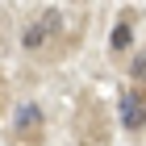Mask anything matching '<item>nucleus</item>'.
<instances>
[{"mask_svg":"<svg viewBox=\"0 0 146 146\" xmlns=\"http://www.w3.org/2000/svg\"><path fill=\"white\" fill-rule=\"evenodd\" d=\"M121 125L125 129H142L146 125V96L142 92H125L121 96Z\"/></svg>","mask_w":146,"mask_h":146,"instance_id":"nucleus-1","label":"nucleus"},{"mask_svg":"<svg viewBox=\"0 0 146 146\" xmlns=\"http://www.w3.org/2000/svg\"><path fill=\"white\" fill-rule=\"evenodd\" d=\"M129 38H134V34H129V25H117V29L109 34V46H113V50H125V46H129Z\"/></svg>","mask_w":146,"mask_h":146,"instance_id":"nucleus-4","label":"nucleus"},{"mask_svg":"<svg viewBox=\"0 0 146 146\" xmlns=\"http://www.w3.org/2000/svg\"><path fill=\"white\" fill-rule=\"evenodd\" d=\"M129 71H134V75H138V79H146V50H142V54H138V58H134V67H129Z\"/></svg>","mask_w":146,"mask_h":146,"instance_id":"nucleus-5","label":"nucleus"},{"mask_svg":"<svg viewBox=\"0 0 146 146\" xmlns=\"http://www.w3.org/2000/svg\"><path fill=\"white\" fill-rule=\"evenodd\" d=\"M54 21H38V25H25V34H21V42H25V50H38V46L46 42V29H50Z\"/></svg>","mask_w":146,"mask_h":146,"instance_id":"nucleus-3","label":"nucleus"},{"mask_svg":"<svg viewBox=\"0 0 146 146\" xmlns=\"http://www.w3.org/2000/svg\"><path fill=\"white\" fill-rule=\"evenodd\" d=\"M38 125H42V109H38V104H17V109H13V129L34 134Z\"/></svg>","mask_w":146,"mask_h":146,"instance_id":"nucleus-2","label":"nucleus"}]
</instances>
